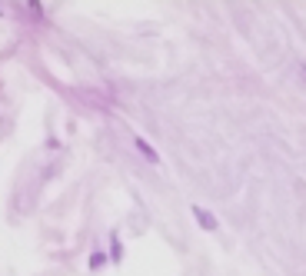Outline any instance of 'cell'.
Listing matches in <instances>:
<instances>
[{
  "label": "cell",
  "instance_id": "1",
  "mask_svg": "<svg viewBox=\"0 0 306 276\" xmlns=\"http://www.w3.org/2000/svg\"><path fill=\"white\" fill-rule=\"evenodd\" d=\"M190 213H193V220L200 223V229H207V233H217V229H220L217 216L210 213V210H203V206H190Z\"/></svg>",
  "mask_w": 306,
  "mask_h": 276
},
{
  "label": "cell",
  "instance_id": "2",
  "mask_svg": "<svg viewBox=\"0 0 306 276\" xmlns=\"http://www.w3.org/2000/svg\"><path fill=\"white\" fill-rule=\"evenodd\" d=\"M133 147H137V150L143 153V160H146V163H160V153L153 150V143H146L143 136H133Z\"/></svg>",
  "mask_w": 306,
  "mask_h": 276
},
{
  "label": "cell",
  "instance_id": "3",
  "mask_svg": "<svg viewBox=\"0 0 306 276\" xmlns=\"http://www.w3.org/2000/svg\"><path fill=\"white\" fill-rule=\"evenodd\" d=\"M110 243H113V263H120L123 260V246H120V240H117V233H110Z\"/></svg>",
  "mask_w": 306,
  "mask_h": 276
},
{
  "label": "cell",
  "instance_id": "4",
  "mask_svg": "<svg viewBox=\"0 0 306 276\" xmlns=\"http://www.w3.org/2000/svg\"><path fill=\"white\" fill-rule=\"evenodd\" d=\"M107 266V253H93L90 256V269H104Z\"/></svg>",
  "mask_w": 306,
  "mask_h": 276
},
{
  "label": "cell",
  "instance_id": "5",
  "mask_svg": "<svg viewBox=\"0 0 306 276\" xmlns=\"http://www.w3.org/2000/svg\"><path fill=\"white\" fill-rule=\"evenodd\" d=\"M299 70H303V73H306V63H303V67H299Z\"/></svg>",
  "mask_w": 306,
  "mask_h": 276
}]
</instances>
